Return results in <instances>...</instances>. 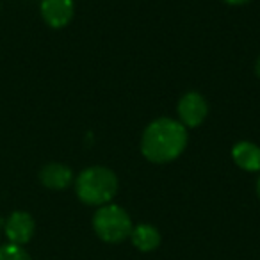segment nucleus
I'll return each mask as SVG.
<instances>
[{"instance_id":"nucleus-14","label":"nucleus","mask_w":260,"mask_h":260,"mask_svg":"<svg viewBox=\"0 0 260 260\" xmlns=\"http://www.w3.org/2000/svg\"><path fill=\"white\" fill-rule=\"evenodd\" d=\"M0 234H2V232H0Z\"/></svg>"},{"instance_id":"nucleus-2","label":"nucleus","mask_w":260,"mask_h":260,"mask_svg":"<svg viewBox=\"0 0 260 260\" xmlns=\"http://www.w3.org/2000/svg\"><path fill=\"white\" fill-rule=\"evenodd\" d=\"M77 198L86 205H107L118 194L119 182L112 170L105 166H89L82 170L75 178Z\"/></svg>"},{"instance_id":"nucleus-11","label":"nucleus","mask_w":260,"mask_h":260,"mask_svg":"<svg viewBox=\"0 0 260 260\" xmlns=\"http://www.w3.org/2000/svg\"><path fill=\"white\" fill-rule=\"evenodd\" d=\"M224 4L228 6H242V4H248V2H251V0H223Z\"/></svg>"},{"instance_id":"nucleus-12","label":"nucleus","mask_w":260,"mask_h":260,"mask_svg":"<svg viewBox=\"0 0 260 260\" xmlns=\"http://www.w3.org/2000/svg\"><path fill=\"white\" fill-rule=\"evenodd\" d=\"M255 73H256V77L260 79V55H258V59H256V62H255Z\"/></svg>"},{"instance_id":"nucleus-13","label":"nucleus","mask_w":260,"mask_h":260,"mask_svg":"<svg viewBox=\"0 0 260 260\" xmlns=\"http://www.w3.org/2000/svg\"><path fill=\"white\" fill-rule=\"evenodd\" d=\"M256 194H258V198H260V177H258V180H256Z\"/></svg>"},{"instance_id":"nucleus-9","label":"nucleus","mask_w":260,"mask_h":260,"mask_svg":"<svg viewBox=\"0 0 260 260\" xmlns=\"http://www.w3.org/2000/svg\"><path fill=\"white\" fill-rule=\"evenodd\" d=\"M132 244L139 249V251H153L155 248H159L160 244V234L153 224L141 223L138 226L132 228Z\"/></svg>"},{"instance_id":"nucleus-6","label":"nucleus","mask_w":260,"mask_h":260,"mask_svg":"<svg viewBox=\"0 0 260 260\" xmlns=\"http://www.w3.org/2000/svg\"><path fill=\"white\" fill-rule=\"evenodd\" d=\"M41 18L52 29H62L73 20L75 2L73 0H41Z\"/></svg>"},{"instance_id":"nucleus-5","label":"nucleus","mask_w":260,"mask_h":260,"mask_svg":"<svg viewBox=\"0 0 260 260\" xmlns=\"http://www.w3.org/2000/svg\"><path fill=\"white\" fill-rule=\"evenodd\" d=\"M34 230H36V223H34L32 216L25 210L11 212L4 224V232L9 244L16 246H25L32 239Z\"/></svg>"},{"instance_id":"nucleus-3","label":"nucleus","mask_w":260,"mask_h":260,"mask_svg":"<svg viewBox=\"0 0 260 260\" xmlns=\"http://www.w3.org/2000/svg\"><path fill=\"white\" fill-rule=\"evenodd\" d=\"M132 219H130L128 212L123 207L114 205V203H107V205L98 207V210L93 216V230L102 241L111 242H121L130 237L132 234Z\"/></svg>"},{"instance_id":"nucleus-8","label":"nucleus","mask_w":260,"mask_h":260,"mask_svg":"<svg viewBox=\"0 0 260 260\" xmlns=\"http://www.w3.org/2000/svg\"><path fill=\"white\" fill-rule=\"evenodd\" d=\"M232 159L248 173H258L260 171V146L253 141H239L232 148Z\"/></svg>"},{"instance_id":"nucleus-4","label":"nucleus","mask_w":260,"mask_h":260,"mask_svg":"<svg viewBox=\"0 0 260 260\" xmlns=\"http://www.w3.org/2000/svg\"><path fill=\"white\" fill-rule=\"evenodd\" d=\"M177 114L178 121L185 128H196L205 121L207 114H209V104L198 91H189V93L182 94V98L178 100Z\"/></svg>"},{"instance_id":"nucleus-1","label":"nucleus","mask_w":260,"mask_h":260,"mask_svg":"<svg viewBox=\"0 0 260 260\" xmlns=\"http://www.w3.org/2000/svg\"><path fill=\"white\" fill-rule=\"evenodd\" d=\"M187 146V128L178 119L157 118L143 130L141 153L153 164L178 159Z\"/></svg>"},{"instance_id":"nucleus-7","label":"nucleus","mask_w":260,"mask_h":260,"mask_svg":"<svg viewBox=\"0 0 260 260\" xmlns=\"http://www.w3.org/2000/svg\"><path fill=\"white\" fill-rule=\"evenodd\" d=\"M40 182L43 187L52 191H62L68 189L75 182L72 168L62 162H48L40 170Z\"/></svg>"},{"instance_id":"nucleus-10","label":"nucleus","mask_w":260,"mask_h":260,"mask_svg":"<svg viewBox=\"0 0 260 260\" xmlns=\"http://www.w3.org/2000/svg\"><path fill=\"white\" fill-rule=\"evenodd\" d=\"M0 260H32L30 255L16 244H4L0 246Z\"/></svg>"}]
</instances>
